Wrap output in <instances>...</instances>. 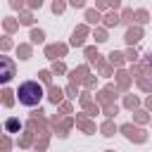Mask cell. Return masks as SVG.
Returning a JSON list of instances; mask_svg holds the SVG:
<instances>
[{"label":"cell","instance_id":"277c9868","mask_svg":"<svg viewBox=\"0 0 152 152\" xmlns=\"http://www.w3.org/2000/svg\"><path fill=\"white\" fill-rule=\"evenodd\" d=\"M147 66H150V71H147V76H150V86H152V52L147 55Z\"/></svg>","mask_w":152,"mask_h":152},{"label":"cell","instance_id":"3957f363","mask_svg":"<svg viewBox=\"0 0 152 152\" xmlns=\"http://www.w3.org/2000/svg\"><path fill=\"white\" fill-rule=\"evenodd\" d=\"M5 128H7V131H10V133H17V131H19V128H21V124H19V121H17V119H10V121H7V124H5Z\"/></svg>","mask_w":152,"mask_h":152},{"label":"cell","instance_id":"6da1fadb","mask_svg":"<svg viewBox=\"0 0 152 152\" xmlns=\"http://www.w3.org/2000/svg\"><path fill=\"white\" fill-rule=\"evenodd\" d=\"M43 95H45V90H43V86H40L38 81H24V83L19 86V90H17V97H19V102H21L24 107H36V104H40Z\"/></svg>","mask_w":152,"mask_h":152},{"label":"cell","instance_id":"7a4b0ae2","mask_svg":"<svg viewBox=\"0 0 152 152\" xmlns=\"http://www.w3.org/2000/svg\"><path fill=\"white\" fill-rule=\"evenodd\" d=\"M0 62H2V74H0V81H2V83H7V81L12 78V62H10L7 57H2Z\"/></svg>","mask_w":152,"mask_h":152}]
</instances>
